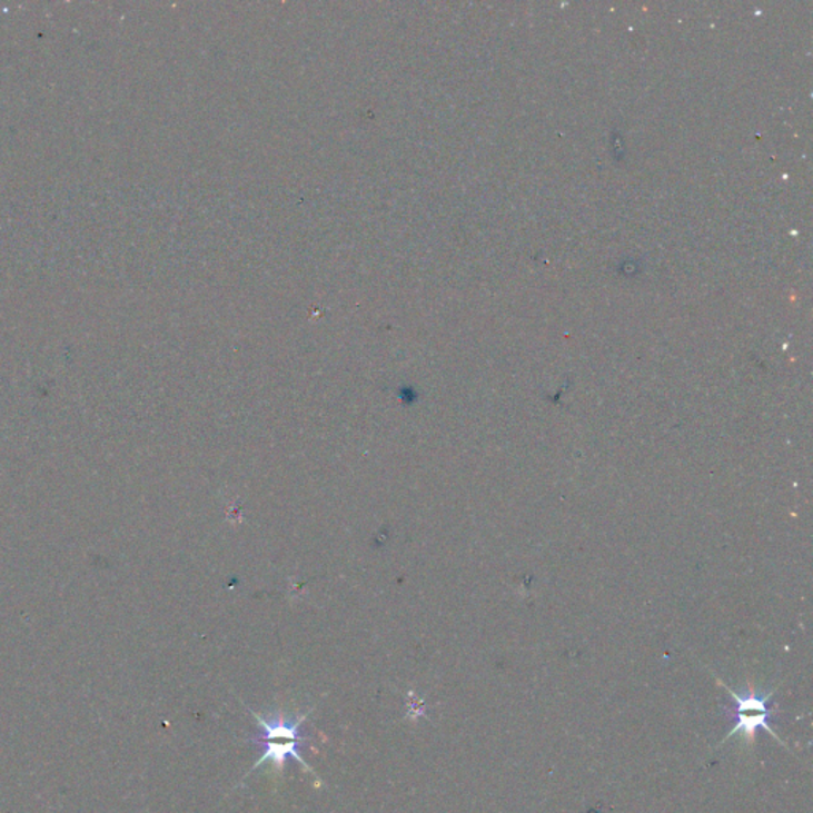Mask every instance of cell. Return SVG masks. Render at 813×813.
I'll return each mask as SVG.
<instances>
[{
    "label": "cell",
    "mask_w": 813,
    "mask_h": 813,
    "mask_svg": "<svg viewBox=\"0 0 813 813\" xmlns=\"http://www.w3.org/2000/svg\"><path fill=\"white\" fill-rule=\"evenodd\" d=\"M250 712L258 720L262 731H265L262 736L251 737L250 742L258 744L259 747H265V755L258 760V763H255V766L248 771V774L258 770L259 766H265L266 761H272V766L281 774L286 759L293 756L304 770L317 777V772L311 770L306 763V760L303 759V755H300V747L306 744V737L300 736V727H303V723L306 722L311 711L307 712V714L295 716L291 720H286L281 715L266 718V716L256 714L254 711Z\"/></svg>",
    "instance_id": "obj_1"
},
{
    "label": "cell",
    "mask_w": 813,
    "mask_h": 813,
    "mask_svg": "<svg viewBox=\"0 0 813 813\" xmlns=\"http://www.w3.org/2000/svg\"><path fill=\"white\" fill-rule=\"evenodd\" d=\"M720 685L730 693L731 701H733V705L725 707V711L726 715L734 720L733 731L727 734L723 744H725L727 738L733 737L734 734L742 733L744 734V741L748 745H753L755 744L756 731L760 727L766 730L775 741L783 744L781 737L777 736V733L770 725L771 720L774 718L772 712L777 707V705L772 704L774 692L756 693L755 690L750 688L747 692L737 693L723 682H720Z\"/></svg>",
    "instance_id": "obj_2"
}]
</instances>
